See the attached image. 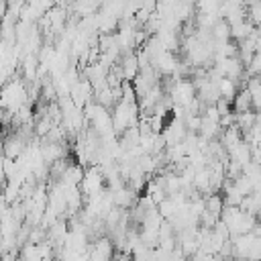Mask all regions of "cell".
<instances>
[{
	"instance_id": "cell-1",
	"label": "cell",
	"mask_w": 261,
	"mask_h": 261,
	"mask_svg": "<svg viewBox=\"0 0 261 261\" xmlns=\"http://www.w3.org/2000/svg\"><path fill=\"white\" fill-rule=\"evenodd\" d=\"M141 120V108L139 102H116L114 104V112H112V122H114V130L116 133H124L126 128L139 126Z\"/></svg>"
},
{
	"instance_id": "cell-2",
	"label": "cell",
	"mask_w": 261,
	"mask_h": 261,
	"mask_svg": "<svg viewBox=\"0 0 261 261\" xmlns=\"http://www.w3.org/2000/svg\"><path fill=\"white\" fill-rule=\"evenodd\" d=\"M27 98H29V94H27L22 82H18V80L6 84L2 90V106H4V110H10L12 114H16L22 106L29 104Z\"/></svg>"
},
{
	"instance_id": "cell-3",
	"label": "cell",
	"mask_w": 261,
	"mask_h": 261,
	"mask_svg": "<svg viewBox=\"0 0 261 261\" xmlns=\"http://www.w3.org/2000/svg\"><path fill=\"white\" fill-rule=\"evenodd\" d=\"M102 181H104V173H102V169H100L98 165H92L90 169L84 171V179H82V184H80V190H82V194L88 196V198L98 196V194L104 192Z\"/></svg>"
},
{
	"instance_id": "cell-4",
	"label": "cell",
	"mask_w": 261,
	"mask_h": 261,
	"mask_svg": "<svg viewBox=\"0 0 261 261\" xmlns=\"http://www.w3.org/2000/svg\"><path fill=\"white\" fill-rule=\"evenodd\" d=\"M112 200H114V206L122 208V210H128V208H135V204L139 202L137 198V192L128 186H122L118 190L112 192Z\"/></svg>"
},
{
	"instance_id": "cell-5",
	"label": "cell",
	"mask_w": 261,
	"mask_h": 261,
	"mask_svg": "<svg viewBox=\"0 0 261 261\" xmlns=\"http://www.w3.org/2000/svg\"><path fill=\"white\" fill-rule=\"evenodd\" d=\"M120 71H122V77L124 82H135V77L139 75L141 71V63H139V57L137 53H124L122 61H120Z\"/></svg>"
},
{
	"instance_id": "cell-6",
	"label": "cell",
	"mask_w": 261,
	"mask_h": 261,
	"mask_svg": "<svg viewBox=\"0 0 261 261\" xmlns=\"http://www.w3.org/2000/svg\"><path fill=\"white\" fill-rule=\"evenodd\" d=\"M232 110H234L237 114H241V112H249V110H255V108H253V98H251V94H249V90H247V88H243V90L237 94V98L232 100Z\"/></svg>"
},
{
	"instance_id": "cell-7",
	"label": "cell",
	"mask_w": 261,
	"mask_h": 261,
	"mask_svg": "<svg viewBox=\"0 0 261 261\" xmlns=\"http://www.w3.org/2000/svg\"><path fill=\"white\" fill-rule=\"evenodd\" d=\"M218 90H220V98H224L228 102H232L237 98V94L241 92L239 86H237V82L234 80H228V77H222L218 82Z\"/></svg>"
},
{
	"instance_id": "cell-8",
	"label": "cell",
	"mask_w": 261,
	"mask_h": 261,
	"mask_svg": "<svg viewBox=\"0 0 261 261\" xmlns=\"http://www.w3.org/2000/svg\"><path fill=\"white\" fill-rule=\"evenodd\" d=\"M224 206H226V204H224V198H222V196H218V194H210V196H206V210L212 212L214 216L220 218Z\"/></svg>"
},
{
	"instance_id": "cell-9",
	"label": "cell",
	"mask_w": 261,
	"mask_h": 261,
	"mask_svg": "<svg viewBox=\"0 0 261 261\" xmlns=\"http://www.w3.org/2000/svg\"><path fill=\"white\" fill-rule=\"evenodd\" d=\"M190 261H220V257L212 255V253H206V251H198L196 255L190 257Z\"/></svg>"
},
{
	"instance_id": "cell-10",
	"label": "cell",
	"mask_w": 261,
	"mask_h": 261,
	"mask_svg": "<svg viewBox=\"0 0 261 261\" xmlns=\"http://www.w3.org/2000/svg\"><path fill=\"white\" fill-rule=\"evenodd\" d=\"M257 222H259V226H261V214H259V216H257Z\"/></svg>"
}]
</instances>
